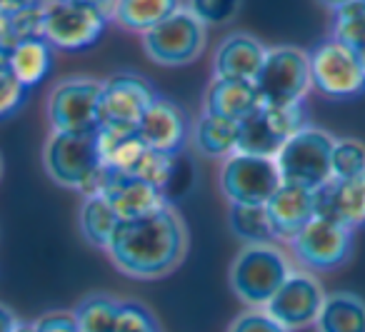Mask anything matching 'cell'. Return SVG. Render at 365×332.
Returning <instances> with one entry per match:
<instances>
[{
	"label": "cell",
	"instance_id": "obj_1",
	"mask_svg": "<svg viewBox=\"0 0 365 332\" xmlns=\"http://www.w3.org/2000/svg\"><path fill=\"white\" fill-rule=\"evenodd\" d=\"M188 250V230L170 205L138 220H120L106 252L113 265L135 280H158L173 272Z\"/></svg>",
	"mask_w": 365,
	"mask_h": 332
},
{
	"label": "cell",
	"instance_id": "obj_2",
	"mask_svg": "<svg viewBox=\"0 0 365 332\" xmlns=\"http://www.w3.org/2000/svg\"><path fill=\"white\" fill-rule=\"evenodd\" d=\"M335 138L320 128L305 125L275 155L280 180L318 192L333 180Z\"/></svg>",
	"mask_w": 365,
	"mask_h": 332
},
{
	"label": "cell",
	"instance_id": "obj_3",
	"mask_svg": "<svg viewBox=\"0 0 365 332\" xmlns=\"http://www.w3.org/2000/svg\"><path fill=\"white\" fill-rule=\"evenodd\" d=\"M290 272L288 257L275 245H245L230 265V287L243 302L265 307Z\"/></svg>",
	"mask_w": 365,
	"mask_h": 332
},
{
	"label": "cell",
	"instance_id": "obj_4",
	"mask_svg": "<svg viewBox=\"0 0 365 332\" xmlns=\"http://www.w3.org/2000/svg\"><path fill=\"white\" fill-rule=\"evenodd\" d=\"M101 90L96 78H66L48 95V120L53 133L96 135L101 130Z\"/></svg>",
	"mask_w": 365,
	"mask_h": 332
},
{
	"label": "cell",
	"instance_id": "obj_5",
	"mask_svg": "<svg viewBox=\"0 0 365 332\" xmlns=\"http://www.w3.org/2000/svg\"><path fill=\"white\" fill-rule=\"evenodd\" d=\"M158 98V90L145 76L133 71L113 73L103 81L101 90V130L138 133L145 110Z\"/></svg>",
	"mask_w": 365,
	"mask_h": 332
},
{
	"label": "cell",
	"instance_id": "obj_6",
	"mask_svg": "<svg viewBox=\"0 0 365 332\" xmlns=\"http://www.w3.org/2000/svg\"><path fill=\"white\" fill-rule=\"evenodd\" d=\"M208 43V26L180 8L143 36V51L158 66L178 68L198 61Z\"/></svg>",
	"mask_w": 365,
	"mask_h": 332
},
{
	"label": "cell",
	"instance_id": "obj_7",
	"mask_svg": "<svg viewBox=\"0 0 365 332\" xmlns=\"http://www.w3.org/2000/svg\"><path fill=\"white\" fill-rule=\"evenodd\" d=\"M255 88L263 105H298L308 90L313 88L310 83V63L308 53L293 46L270 48L263 61Z\"/></svg>",
	"mask_w": 365,
	"mask_h": 332
},
{
	"label": "cell",
	"instance_id": "obj_8",
	"mask_svg": "<svg viewBox=\"0 0 365 332\" xmlns=\"http://www.w3.org/2000/svg\"><path fill=\"white\" fill-rule=\"evenodd\" d=\"M305 128V108L298 105H263L260 103L238 128V150L258 157H273L298 130Z\"/></svg>",
	"mask_w": 365,
	"mask_h": 332
},
{
	"label": "cell",
	"instance_id": "obj_9",
	"mask_svg": "<svg viewBox=\"0 0 365 332\" xmlns=\"http://www.w3.org/2000/svg\"><path fill=\"white\" fill-rule=\"evenodd\" d=\"M43 165L53 182L68 190L83 192L98 167L103 165L96 135L53 133L43 150Z\"/></svg>",
	"mask_w": 365,
	"mask_h": 332
},
{
	"label": "cell",
	"instance_id": "obj_10",
	"mask_svg": "<svg viewBox=\"0 0 365 332\" xmlns=\"http://www.w3.org/2000/svg\"><path fill=\"white\" fill-rule=\"evenodd\" d=\"M310 83L328 98H355L365 93V71L355 51L330 41H323L308 53Z\"/></svg>",
	"mask_w": 365,
	"mask_h": 332
},
{
	"label": "cell",
	"instance_id": "obj_11",
	"mask_svg": "<svg viewBox=\"0 0 365 332\" xmlns=\"http://www.w3.org/2000/svg\"><path fill=\"white\" fill-rule=\"evenodd\" d=\"M280 172L273 157L233 152L220 170V190L230 205H265L280 187Z\"/></svg>",
	"mask_w": 365,
	"mask_h": 332
},
{
	"label": "cell",
	"instance_id": "obj_12",
	"mask_svg": "<svg viewBox=\"0 0 365 332\" xmlns=\"http://www.w3.org/2000/svg\"><path fill=\"white\" fill-rule=\"evenodd\" d=\"M110 18L83 3L58 0L56 6L43 13V38L58 51H88L93 48Z\"/></svg>",
	"mask_w": 365,
	"mask_h": 332
},
{
	"label": "cell",
	"instance_id": "obj_13",
	"mask_svg": "<svg viewBox=\"0 0 365 332\" xmlns=\"http://www.w3.org/2000/svg\"><path fill=\"white\" fill-rule=\"evenodd\" d=\"M293 252L305 267L318 272H328L345 265L353 255V230L328 217L315 215L298 235L290 240Z\"/></svg>",
	"mask_w": 365,
	"mask_h": 332
},
{
	"label": "cell",
	"instance_id": "obj_14",
	"mask_svg": "<svg viewBox=\"0 0 365 332\" xmlns=\"http://www.w3.org/2000/svg\"><path fill=\"white\" fill-rule=\"evenodd\" d=\"M325 292L320 282L308 272H290L288 280L278 287L273 297L265 302L263 312L270 315L285 330H303L315 325L323 307Z\"/></svg>",
	"mask_w": 365,
	"mask_h": 332
},
{
	"label": "cell",
	"instance_id": "obj_15",
	"mask_svg": "<svg viewBox=\"0 0 365 332\" xmlns=\"http://www.w3.org/2000/svg\"><path fill=\"white\" fill-rule=\"evenodd\" d=\"M190 133L193 130H190L188 113L175 100L163 95L153 100V105L148 108L140 125H138V138L143 140V145L158 152H168V155H175L178 150H182L185 142L190 140Z\"/></svg>",
	"mask_w": 365,
	"mask_h": 332
},
{
	"label": "cell",
	"instance_id": "obj_16",
	"mask_svg": "<svg viewBox=\"0 0 365 332\" xmlns=\"http://www.w3.org/2000/svg\"><path fill=\"white\" fill-rule=\"evenodd\" d=\"M265 210H268L275 240L290 242L318 215V192L300 185H290V182H280L273 197L265 202Z\"/></svg>",
	"mask_w": 365,
	"mask_h": 332
},
{
	"label": "cell",
	"instance_id": "obj_17",
	"mask_svg": "<svg viewBox=\"0 0 365 332\" xmlns=\"http://www.w3.org/2000/svg\"><path fill=\"white\" fill-rule=\"evenodd\" d=\"M268 48L250 33H230L223 38L213 58L215 78H230V81H250L255 83Z\"/></svg>",
	"mask_w": 365,
	"mask_h": 332
},
{
	"label": "cell",
	"instance_id": "obj_18",
	"mask_svg": "<svg viewBox=\"0 0 365 332\" xmlns=\"http://www.w3.org/2000/svg\"><path fill=\"white\" fill-rule=\"evenodd\" d=\"M318 215L358 230L365 225V172L345 180H330L318 190Z\"/></svg>",
	"mask_w": 365,
	"mask_h": 332
},
{
	"label": "cell",
	"instance_id": "obj_19",
	"mask_svg": "<svg viewBox=\"0 0 365 332\" xmlns=\"http://www.w3.org/2000/svg\"><path fill=\"white\" fill-rule=\"evenodd\" d=\"M260 105V95L255 83L230 81V78H213L203 95V113L218 115L225 120L240 123Z\"/></svg>",
	"mask_w": 365,
	"mask_h": 332
},
{
	"label": "cell",
	"instance_id": "obj_20",
	"mask_svg": "<svg viewBox=\"0 0 365 332\" xmlns=\"http://www.w3.org/2000/svg\"><path fill=\"white\" fill-rule=\"evenodd\" d=\"M56 48L46 38H26L11 51V71L23 88H36L53 73Z\"/></svg>",
	"mask_w": 365,
	"mask_h": 332
},
{
	"label": "cell",
	"instance_id": "obj_21",
	"mask_svg": "<svg viewBox=\"0 0 365 332\" xmlns=\"http://www.w3.org/2000/svg\"><path fill=\"white\" fill-rule=\"evenodd\" d=\"M315 327L318 332H365V300L353 292L325 295Z\"/></svg>",
	"mask_w": 365,
	"mask_h": 332
},
{
	"label": "cell",
	"instance_id": "obj_22",
	"mask_svg": "<svg viewBox=\"0 0 365 332\" xmlns=\"http://www.w3.org/2000/svg\"><path fill=\"white\" fill-rule=\"evenodd\" d=\"M238 128H240V123L203 113V115L198 118V123L193 125L190 140H193V147L200 155L230 157L238 150Z\"/></svg>",
	"mask_w": 365,
	"mask_h": 332
},
{
	"label": "cell",
	"instance_id": "obj_23",
	"mask_svg": "<svg viewBox=\"0 0 365 332\" xmlns=\"http://www.w3.org/2000/svg\"><path fill=\"white\" fill-rule=\"evenodd\" d=\"M180 8V0H118L113 21H118V26L125 31L145 36Z\"/></svg>",
	"mask_w": 365,
	"mask_h": 332
},
{
	"label": "cell",
	"instance_id": "obj_24",
	"mask_svg": "<svg viewBox=\"0 0 365 332\" xmlns=\"http://www.w3.org/2000/svg\"><path fill=\"white\" fill-rule=\"evenodd\" d=\"M120 217L113 210V205L106 197H86L81 205V232L93 247L106 250L110 245L113 235H115Z\"/></svg>",
	"mask_w": 365,
	"mask_h": 332
},
{
	"label": "cell",
	"instance_id": "obj_25",
	"mask_svg": "<svg viewBox=\"0 0 365 332\" xmlns=\"http://www.w3.org/2000/svg\"><path fill=\"white\" fill-rule=\"evenodd\" d=\"M118 312H120V300L106 292H93L78 302L73 317L81 332H115Z\"/></svg>",
	"mask_w": 365,
	"mask_h": 332
},
{
	"label": "cell",
	"instance_id": "obj_26",
	"mask_svg": "<svg viewBox=\"0 0 365 332\" xmlns=\"http://www.w3.org/2000/svg\"><path fill=\"white\" fill-rule=\"evenodd\" d=\"M230 230L245 245H273L275 240L265 205H230Z\"/></svg>",
	"mask_w": 365,
	"mask_h": 332
},
{
	"label": "cell",
	"instance_id": "obj_27",
	"mask_svg": "<svg viewBox=\"0 0 365 332\" xmlns=\"http://www.w3.org/2000/svg\"><path fill=\"white\" fill-rule=\"evenodd\" d=\"M330 36L335 43L350 48V51H363L365 48V0H353L348 6L333 11V26Z\"/></svg>",
	"mask_w": 365,
	"mask_h": 332
},
{
	"label": "cell",
	"instance_id": "obj_28",
	"mask_svg": "<svg viewBox=\"0 0 365 332\" xmlns=\"http://www.w3.org/2000/svg\"><path fill=\"white\" fill-rule=\"evenodd\" d=\"M173 175H175V155L150 150L148 145H145V150L140 152V157H138V162L130 170V177H138V180L158 187L160 192L170 185Z\"/></svg>",
	"mask_w": 365,
	"mask_h": 332
},
{
	"label": "cell",
	"instance_id": "obj_29",
	"mask_svg": "<svg viewBox=\"0 0 365 332\" xmlns=\"http://www.w3.org/2000/svg\"><path fill=\"white\" fill-rule=\"evenodd\" d=\"M365 172V145L355 138H335L333 147V180H345Z\"/></svg>",
	"mask_w": 365,
	"mask_h": 332
},
{
	"label": "cell",
	"instance_id": "obj_30",
	"mask_svg": "<svg viewBox=\"0 0 365 332\" xmlns=\"http://www.w3.org/2000/svg\"><path fill=\"white\" fill-rule=\"evenodd\" d=\"M115 332H163V330L158 325L155 315L143 302L123 300L120 312H118Z\"/></svg>",
	"mask_w": 365,
	"mask_h": 332
},
{
	"label": "cell",
	"instance_id": "obj_31",
	"mask_svg": "<svg viewBox=\"0 0 365 332\" xmlns=\"http://www.w3.org/2000/svg\"><path fill=\"white\" fill-rule=\"evenodd\" d=\"M243 0H188V11L205 26H223L240 13Z\"/></svg>",
	"mask_w": 365,
	"mask_h": 332
},
{
	"label": "cell",
	"instance_id": "obj_32",
	"mask_svg": "<svg viewBox=\"0 0 365 332\" xmlns=\"http://www.w3.org/2000/svg\"><path fill=\"white\" fill-rule=\"evenodd\" d=\"M28 100V88L21 85L16 76H13L11 66L0 68V120L16 115Z\"/></svg>",
	"mask_w": 365,
	"mask_h": 332
},
{
	"label": "cell",
	"instance_id": "obj_33",
	"mask_svg": "<svg viewBox=\"0 0 365 332\" xmlns=\"http://www.w3.org/2000/svg\"><path fill=\"white\" fill-rule=\"evenodd\" d=\"M228 332H288L285 327H280L270 315H265L263 310H250L238 315L230 322Z\"/></svg>",
	"mask_w": 365,
	"mask_h": 332
},
{
	"label": "cell",
	"instance_id": "obj_34",
	"mask_svg": "<svg viewBox=\"0 0 365 332\" xmlns=\"http://www.w3.org/2000/svg\"><path fill=\"white\" fill-rule=\"evenodd\" d=\"M33 332H81L73 312H48L31 325Z\"/></svg>",
	"mask_w": 365,
	"mask_h": 332
},
{
	"label": "cell",
	"instance_id": "obj_35",
	"mask_svg": "<svg viewBox=\"0 0 365 332\" xmlns=\"http://www.w3.org/2000/svg\"><path fill=\"white\" fill-rule=\"evenodd\" d=\"M18 327H21L18 315L8 305H3V302H0V332H16Z\"/></svg>",
	"mask_w": 365,
	"mask_h": 332
},
{
	"label": "cell",
	"instance_id": "obj_36",
	"mask_svg": "<svg viewBox=\"0 0 365 332\" xmlns=\"http://www.w3.org/2000/svg\"><path fill=\"white\" fill-rule=\"evenodd\" d=\"M73 3H83V6H91L96 11L106 13L108 18H113V11H115V3L118 0H73Z\"/></svg>",
	"mask_w": 365,
	"mask_h": 332
},
{
	"label": "cell",
	"instance_id": "obj_37",
	"mask_svg": "<svg viewBox=\"0 0 365 332\" xmlns=\"http://www.w3.org/2000/svg\"><path fill=\"white\" fill-rule=\"evenodd\" d=\"M26 3H28V6H31V8H38V11H43V13H46L48 8H53V6H56L58 0H26Z\"/></svg>",
	"mask_w": 365,
	"mask_h": 332
},
{
	"label": "cell",
	"instance_id": "obj_38",
	"mask_svg": "<svg viewBox=\"0 0 365 332\" xmlns=\"http://www.w3.org/2000/svg\"><path fill=\"white\" fill-rule=\"evenodd\" d=\"M318 3L325 8H330V11H338V8L348 6V3H353V0H318Z\"/></svg>",
	"mask_w": 365,
	"mask_h": 332
},
{
	"label": "cell",
	"instance_id": "obj_39",
	"mask_svg": "<svg viewBox=\"0 0 365 332\" xmlns=\"http://www.w3.org/2000/svg\"><path fill=\"white\" fill-rule=\"evenodd\" d=\"M358 58H360V66H363V71H365V48L363 51H358Z\"/></svg>",
	"mask_w": 365,
	"mask_h": 332
},
{
	"label": "cell",
	"instance_id": "obj_40",
	"mask_svg": "<svg viewBox=\"0 0 365 332\" xmlns=\"http://www.w3.org/2000/svg\"><path fill=\"white\" fill-rule=\"evenodd\" d=\"M16 332H33V330H31V325H23V322H21V327H18Z\"/></svg>",
	"mask_w": 365,
	"mask_h": 332
},
{
	"label": "cell",
	"instance_id": "obj_41",
	"mask_svg": "<svg viewBox=\"0 0 365 332\" xmlns=\"http://www.w3.org/2000/svg\"><path fill=\"white\" fill-rule=\"evenodd\" d=\"M0 175H3V160H0Z\"/></svg>",
	"mask_w": 365,
	"mask_h": 332
}]
</instances>
